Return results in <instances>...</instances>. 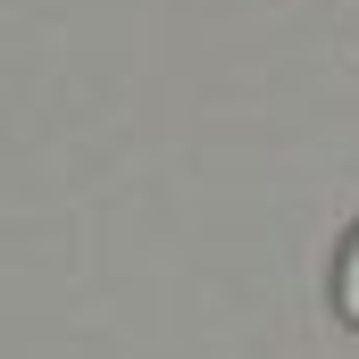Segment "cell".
Listing matches in <instances>:
<instances>
[{
	"instance_id": "cell-1",
	"label": "cell",
	"mask_w": 359,
	"mask_h": 359,
	"mask_svg": "<svg viewBox=\"0 0 359 359\" xmlns=\"http://www.w3.org/2000/svg\"><path fill=\"white\" fill-rule=\"evenodd\" d=\"M334 292H343V318L359 326V234H351V251H343V284Z\"/></svg>"
}]
</instances>
